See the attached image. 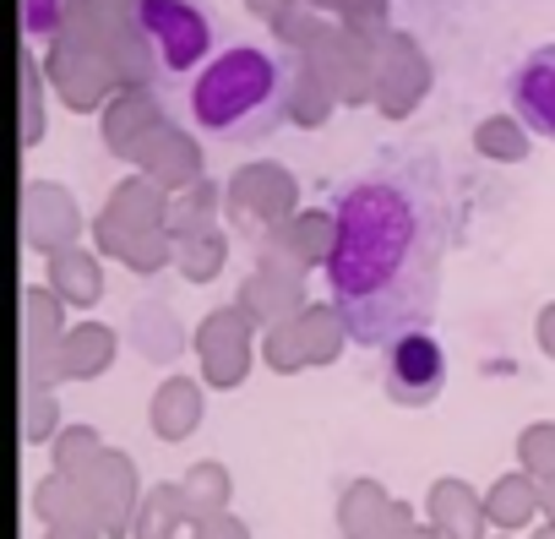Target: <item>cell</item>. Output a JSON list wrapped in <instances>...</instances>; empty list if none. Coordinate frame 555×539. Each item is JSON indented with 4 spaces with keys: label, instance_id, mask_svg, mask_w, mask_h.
<instances>
[{
    "label": "cell",
    "instance_id": "cell-1",
    "mask_svg": "<svg viewBox=\"0 0 555 539\" xmlns=\"http://www.w3.org/2000/svg\"><path fill=\"white\" fill-rule=\"evenodd\" d=\"M338 240L327 256V290L349 322V338L387 349L403 333H420L441 295V261L452 240V207L441 169L414 158L392 175L354 180L338 207Z\"/></svg>",
    "mask_w": 555,
    "mask_h": 539
},
{
    "label": "cell",
    "instance_id": "cell-2",
    "mask_svg": "<svg viewBox=\"0 0 555 539\" xmlns=\"http://www.w3.org/2000/svg\"><path fill=\"white\" fill-rule=\"evenodd\" d=\"M191 115H196L202 131H218V137L272 131L278 120H289L284 66H278L272 55H261V50H250V44L223 50L218 61L202 66V77L191 88Z\"/></svg>",
    "mask_w": 555,
    "mask_h": 539
},
{
    "label": "cell",
    "instance_id": "cell-3",
    "mask_svg": "<svg viewBox=\"0 0 555 539\" xmlns=\"http://www.w3.org/2000/svg\"><path fill=\"white\" fill-rule=\"evenodd\" d=\"M169 218H175V191H164L153 175L137 169L99 207V218H93V251L126 261L131 273H164V267L175 261Z\"/></svg>",
    "mask_w": 555,
    "mask_h": 539
},
{
    "label": "cell",
    "instance_id": "cell-4",
    "mask_svg": "<svg viewBox=\"0 0 555 539\" xmlns=\"http://www.w3.org/2000/svg\"><path fill=\"white\" fill-rule=\"evenodd\" d=\"M44 77H50V88L66 99V110H77V115H88V110H104L109 99H115V88H120V72H115V61H109V50H104V39H93L82 23H61V34L50 39V50H44Z\"/></svg>",
    "mask_w": 555,
    "mask_h": 539
},
{
    "label": "cell",
    "instance_id": "cell-5",
    "mask_svg": "<svg viewBox=\"0 0 555 539\" xmlns=\"http://www.w3.org/2000/svg\"><path fill=\"white\" fill-rule=\"evenodd\" d=\"M295 213H300V185H295V175L284 164H272V158L240 164L229 175V185H223V218L234 229L256 234V240L267 229H278V223H289Z\"/></svg>",
    "mask_w": 555,
    "mask_h": 539
},
{
    "label": "cell",
    "instance_id": "cell-6",
    "mask_svg": "<svg viewBox=\"0 0 555 539\" xmlns=\"http://www.w3.org/2000/svg\"><path fill=\"white\" fill-rule=\"evenodd\" d=\"M256 333H261V328L250 322V311H245L240 300L207 311L202 328L191 333L196 360H202V382L218 387V393L240 387V382L250 376V365H256Z\"/></svg>",
    "mask_w": 555,
    "mask_h": 539
},
{
    "label": "cell",
    "instance_id": "cell-7",
    "mask_svg": "<svg viewBox=\"0 0 555 539\" xmlns=\"http://www.w3.org/2000/svg\"><path fill=\"white\" fill-rule=\"evenodd\" d=\"M88 506H93V523L109 534V539H131V523H137V506H142V479H137V463L131 452H115L104 447L82 474H77Z\"/></svg>",
    "mask_w": 555,
    "mask_h": 539
},
{
    "label": "cell",
    "instance_id": "cell-8",
    "mask_svg": "<svg viewBox=\"0 0 555 539\" xmlns=\"http://www.w3.org/2000/svg\"><path fill=\"white\" fill-rule=\"evenodd\" d=\"M137 17H142V28H147V39L158 50V66L175 72V77L196 72L202 55L212 50V28H207L196 0H142Z\"/></svg>",
    "mask_w": 555,
    "mask_h": 539
},
{
    "label": "cell",
    "instance_id": "cell-9",
    "mask_svg": "<svg viewBox=\"0 0 555 539\" xmlns=\"http://www.w3.org/2000/svg\"><path fill=\"white\" fill-rule=\"evenodd\" d=\"M338 240V218L333 207H300L289 223H278L256 240V261L261 267H284V273H311V267H327Z\"/></svg>",
    "mask_w": 555,
    "mask_h": 539
},
{
    "label": "cell",
    "instance_id": "cell-10",
    "mask_svg": "<svg viewBox=\"0 0 555 539\" xmlns=\"http://www.w3.org/2000/svg\"><path fill=\"white\" fill-rule=\"evenodd\" d=\"M430 93V55L420 50L414 34H387L382 39V55H376V110L387 120H409Z\"/></svg>",
    "mask_w": 555,
    "mask_h": 539
},
{
    "label": "cell",
    "instance_id": "cell-11",
    "mask_svg": "<svg viewBox=\"0 0 555 539\" xmlns=\"http://www.w3.org/2000/svg\"><path fill=\"white\" fill-rule=\"evenodd\" d=\"M382 382H387V398L403 403V409L436 403L441 387H447V355H441V344H436L425 328L392 338V344H387V376H382Z\"/></svg>",
    "mask_w": 555,
    "mask_h": 539
},
{
    "label": "cell",
    "instance_id": "cell-12",
    "mask_svg": "<svg viewBox=\"0 0 555 539\" xmlns=\"http://www.w3.org/2000/svg\"><path fill=\"white\" fill-rule=\"evenodd\" d=\"M82 229H93V223H82V207L66 185H55V180L23 185V240H28V251L55 256L66 245H82Z\"/></svg>",
    "mask_w": 555,
    "mask_h": 539
},
{
    "label": "cell",
    "instance_id": "cell-13",
    "mask_svg": "<svg viewBox=\"0 0 555 539\" xmlns=\"http://www.w3.org/2000/svg\"><path fill=\"white\" fill-rule=\"evenodd\" d=\"M66 338V300L55 290H23V382H61L55 349Z\"/></svg>",
    "mask_w": 555,
    "mask_h": 539
},
{
    "label": "cell",
    "instance_id": "cell-14",
    "mask_svg": "<svg viewBox=\"0 0 555 539\" xmlns=\"http://www.w3.org/2000/svg\"><path fill=\"white\" fill-rule=\"evenodd\" d=\"M376 55H382V39L354 34V28L338 23V34H333L311 61L322 66V77L333 82V93H338L344 104H371V99H376Z\"/></svg>",
    "mask_w": 555,
    "mask_h": 539
},
{
    "label": "cell",
    "instance_id": "cell-15",
    "mask_svg": "<svg viewBox=\"0 0 555 539\" xmlns=\"http://www.w3.org/2000/svg\"><path fill=\"white\" fill-rule=\"evenodd\" d=\"M164 120H169V115H164V104H158L153 82H126V88H115V99L99 110L104 147H109L115 158H137V147H142Z\"/></svg>",
    "mask_w": 555,
    "mask_h": 539
},
{
    "label": "cell",
    "instance_id": "cell-16",
    "mask_svg": "<svg viewBox=\"0 0 555 539\" xmlns=\"http://www.w3.org/2000/svg\"><path fill=\"white\" fill-rule=\"evenodd\" d=\"M142 175H153L164 191H191L196 180H207V158H202V142L191 137V131H180L175 120H164L142 147H137V158H131Z\"/></svg>",
    "mask_w": 555,
    "mask_h": 539
},
{
    "label": "cell",
    "instance_id": "cell-17",
    "mask_svg": "<svg viewBox=\"0 0 555 539\" xmlns=\"http://www.w3.org/2000/svg\"><path fill=\"white\" fill-rule=\"evenodd\" d=\"M234 300L250 311L256 328H272V322L306 311V279H300V273H284V267H261V261H256V273L240 284Z\"/></svg>",
    "mask_w": 555,
    "mask_h": 539
},
{
    "label": "cell",
    "instance_id": "cell-18",
    "mask_svg": "<svg viewBox=\"0 0 555 539\" xmlns=\"http://www.w3.org/2000/svg\"><path fill=\"white\" fill-rule=\"evenodd\" d=\"M338 104L344 99L333 93V82L322 77V66L311 55H289V66H284V110H289V120L306 126V131H317V126L333 120Z\"/></svg>",
    "mask_w": 555,
    "mask_h": 539
},
{
    "label": "cell",
    "instance_id": "cell-19",
    "mask_svg": "<svg viewBox=\"0 0 555 539\" xmlns=\"http://www.w3.org/2000/svg\"><path fill=\"white\" fill-rule=\"evenodd\" d=\"M512 104H517V115H522L539 137L555 142V44L533 50V55L517 66V77H512Z\"/></svg>",
    "mask_w": 555,
    "mask_h": 539
},
{
    "label": "cell",
    "instance_id": "cell-20",
    "mask_svg": "<svg viewBox=\"0 0 555 539\" xmlns=\"http://www.w3.org/2000/svg\"><path fill=\"white\" fill-rule=\"evenodd\" d=\"M115 355H120L115 328L77 322V328H66V338L55 349V365H61V382H93V376H104L115 365Z\"/></svg>",
    "mask_w": 555,
    "mask_h": 539
},
{
    "label": "cell",
    "instance_id": "cell-21",
    "mask_svg": "<svg viewBox=\"0 0 555 539\" xmlns=\"http://www.w3.org/2000/svg\"><path fill=\"white\" fill-rule=\"evenodd\" d=\"M425 512H430V523L447 534V539H485V496L468 485V479H436L430 485V496H425Z\"/></svg>",
    "mask_w": 555,
    "mask_h": 539
},
{
    "label": "cell",
    "instance_id": "cell-22",
    "mask_svg": "<svg viewBox=\"0 0 555 539\" xmlns=\"http://www.w3.org/2000/svg\"><path fill=\"white\" fill-rule=\"evenodd\" d=\"M50 290L72 306V311H88L104 300V251H88V245H66L50 256Z\"/></svg>",
    "mask_w": 555,
    "mask_h": 539
},
{
    "label": "cell",
    "instance_id": "cell-23",
    "mask_svg": "<svg viewBox=\"0 0 555 539\" xmlns=\"http://www.w3.org/2000/svg\"><path fill=\"white\" fill-rule=\"evenodd\" d=\"M147 425L158 441H185L202 425V387L191 376H164L147 403Z\"/></svg>",
    "mask_w": 555,
    "mask_h": 539
},
{
    "label": "cell",
    "instance_id": "cell-24",
    "mask_svg": "<svg viewBox=\"0 0 555 539\" xmlns=\"http://www.w3.org/2000/svg\"><path fill=\"white\" fill-rule=\"evenodd\" d=\"M539 512H544V501H539V479H533L528 469H512V474H501V479L485 490V517H490V528H501V534L528 528Z\"/></svg>",
    "mask_w": 555,
    "mask_h": 539
},
{
    "label": "cell",
    "instance_id": "cell-25",
    "mask_svg": "<svg viewBox=\"0 0 555 539\" xmlns=\"http://www.w3.org/2000/svg\"><path fill=\"white\" fill-rule=\"evenodd\" d=\"M223 261H229V234H223L218 218H207V223L175 234V267H180V279L212 284V279L223 273Z\"/></svg>",
    "mask_w": 555,
    "mask_h": 539
},
{
    "label": "cell",
    "instance_id": "cell-26",
    "mask_svg": "<svg viewBox=\"0 0 555 539\" xmlns=\"http://www.w3.org/2000/svg\"><path fill=\"white\" fill-rule=\"evenodd\" d=\"M191 523V506H185V490L175 479L142 490V506H137V523H131V539H175L180 528Z\"/></svg>",
    "mask_w": 555,
    "mask_h": 539
},
{
    "label": "cell",
    "instance_id": "cell-27",
    "mask_svg": "<svg viewBox=\"0 0 555 539\" xmlns=\"http://www.w3.org/2000/svg\"><path fill=\"white\" fill-rule=\"evenodd\" d=\"M300 338H306V360L311 365H333L349 344V322L333 300H306L300 311Z\"/></svg>",
    "mask_w": 555,
    "mask_h": 539
},
{
    "label": "cell",
    "instance_id": "cell-28",
    "mask_svg": "<svg viewBox=\"0 0 555 539\" xmlns=\"http://www.w3.org/2000/svg\"><path fill=\"white\" fill-rule=\"evenodd\" d=\"M387 506H392V496L376 479H349L344 496H338V534L344 539H371L382 528Z\"/></svg>",
    "mask_w": 555,
    "mask_h": 539
},
{
    "label": "cell",
    "instance_id": "cell-29",
    "mask_svg": "<svg viewBox=\"0 0 555 539\" xmlns=\"http://www.w3.org/2000/svg\"><path fill=\"white\" fill-rule=\"evenodd\" d=\"M180 490H185V506H191V523H207V517H218V512H229V496H234V479H229V469H223L218 458H202V463H191V469H185V479H180Z\"/></svg>",
    "mask_w": 555,
    "mask_h": 539
},
{
    "label": "cell",
    "instance_id": "cell-30",
    "mask_svg": "<svg viewBox=\"0 0 555 539\" xmlns=\"http://www.w3.org/2000/svg\"><path fill=\"white\" fill-rule=\"evenodd\" d=\"M474 147H479V158H495V164H522L528 158V120H517V115H485L479 126H474Z\"/></svg>",
    "mask_w": 555,
    "mask_h": 539
},
{
    "label": "cell",
    "instance_id": "cell-31",
    "mask_svg": "<svg viewBox=\"0 0 555 539\" xmlns=\"http://www.w3.org/2000/svg\"><path fill=\"white\" fill-rule=\"evenodd\" d=\"M34 512H39V523L50 528V523H77V517H93V506H88V496H82V485H77V474H50V479H39V490H34Z\"/></svg>",
    "mask_w": 555,
    "mask_h": 539
},
{
    "label": "cell",
    "instance_id": "cell-32",
    "mask_svg": "<svg viewBox=\"0 0 555 539\" xmlns=\"http://www.w3.org/2000/svg\"><path fill=\"white\" fill-rule=\"evenodd\" d=\"M261 365L278 371V376H295V371L311 365L306 360V338H300V311L284 317V322H272V328H261Z\"/></svg>",
    "mask_w": 555,
    "mask_h": 539
},
{
    "label": "cell",
    "instance_id": "cell-33",
    "mask_svg": "<svg viewBox=\"0 0 555 539\" xmlns=\"http://www.w3.org/2000/svg\"><path fill=\"white\" fill-rule=\"evenodd\" d=\"M272 34H278V44H284L289 55H317L338 34V23L327 12H317V7H295L284 23H272Z\"/></svg>",
    "mask_w": 555,
    "mask_h": 539
},
{
    "label": "cell",
    "instance_id": "cell-34",
    "mask_svg": "<svg viewBox=\"0 0 555 539\" xmlns=\"http://www.w3.org/2000/svg\"><path fill=\"white\" fill-rule=\"evenodd\" d=\"M131 338H137V349H142L147 360H175V355H180V344H185L180 322H175L164 306H142V311H137Z\"/></svg>",
    "mask_w": 555,
    "mask_h": 539
},
{
    "label": "cell",
    "instance_id": "cell-35",
    "mask_svg": "<svg viewBox=\"0 0 555 539\" xmlns=\"http://www.w3.org/2000/svg\"><path fill=\"white\" fill-rule=\"evenodd\" d=\"M61 436V403L55 387L23 382V441H55Z\"/></svg>",
    "mask_w": 555,
    "mask_h": 539
},
{
    "label": "cell",
    "instance_id": "cell-36",
    "mask_svg": "<svg viewBox=\"0 0 555 539\" xmlns=\"http://www.w3.org/2000/svg\"><path fill=\"white\" fill-rule=\"evenodd\" d=\"M99 452H104V436H99L93 425H61V436L50 441V463H55L61 474H82Z\"/></svg>",
    "mask_w": 555,
    "mask_h": 539
},
{
    "label": "cell",
    "instance_id": "cell-37",
    "mask_svg": "<svg viewBox=\"0 0 555 539\" xmlns=\"http://www.w3.org/2000/svg\"><path fill=\"white\" fill-rule=\"evenodd\" d=\"M23 147H39L44 142V72H39V55L23 50Z\"/></svg>",
    "mask_w": 555,
    "mask_h": 539
},
{
    "label": "cell",
    "instance_id": "cell-38",
    "mask_svg": "<svg viewBox=\"0 0 555 539\" xmlns=\"http://www.w3.org/2000/svg\"><path fill=\"white\" fill-rule=\"evenodd\" d=\"M517 469H528L533 479L555 474V420H533L517 436Z\"/></svg>",
    "mask_w": 555,
    "mask_h": 539
},
{
    "label": "cell",
    "instance_id": "cell-39",
    "mask_svg": "<svg viewBox=\"0 0 555 539\" xmlns=\"http://www.w3.org/2000/svg\"><path fill=\"white\" fill-rule=\"evenodd\" d=\"M333 17L354 34H371V39H387L392 34V0H338Z\"/></svg>",
    "mask_w": 555,
    "mask_h": 539
},
{
    "label": "cell",
    "instance_id": "cell-40",
    "mask_svg": "<svg viewBox=\"0 0 555 539\" xmlns=\"http://www.w3.org/2000/svg\"><path fill=\"white\" fill-rule=\"evenodd\" d=\"M72 12V0H23V34L28 39H55Z\"/></svg>",
    "mask_w": 555,
    "mask_h": 539
},
{
    "label": "cell",
    "instance_id": "cell-41",
    "mask_svg": "<svg viewBox=\"0 0 555 539\" xmlns=\"http://www.w3.org/2000/svg\"><path fill=\"white\" fill-rule=\"evenodd\" d=\"M414 528H420V517H414V506L392 496V506H387V517H382V528H376L371 539H409Z\"/></svg>",
    "mask_w": 555,
    "mask_h": 539
},
{
    "label": "cell",
    "instance_id": "cell-42",
    "mask_svg": "<svg viewBox=\"0 0 555 539\" xmlns=\"http://www.w3.org/2000/svg\"><path fill=\"white\" fill-rule=\"evenodd\" d=\"M191 539H250V528L234 517V512H218L207 523H191Z\"/></svg>",
    "mask_w": 555,
    "mask_h": 539
},
{
    "label": "cell",
    "instance_id": "cell-43",
    "mask_svg": "<svg viewBox=\"0 0 555 539\" xmlns=\"http://www.w3.org/2000/svg\"><path fill=\"white\" fill-rule=\"evenodd\" d=\"M295 7H306V0H245V12H250V17H261L267 28H272V23H284Z\"/></svg>",
    "mask_w": 555,
    "mask_h": 539
},
{
    "label": "cell",
    "instance_id": "cell-44",
    "mask_svg": "<svg viewBox=\"0 0 555 539\" xmlns=\"http://www.w3.org/2000/svg\"><path fill=\"white\" fill-rule=\"evenodd\" d=\"M44 539H109V534H104L93 517H77V523H50Z\"/></svg>",
    "mask_w": 555,
    "mask_h": 539
},
{
    "label": "cell",
    "instance_id": "cell-45",
    "mask_svg": "<svg viewBox=\"0 0 555 539\" xmlns=\"http://www.w3.org/2000/svg\"><path fill=\"white\" fill-rule=\"evenodd\" d=\"M533 338H539V349H544V360H555V300L533 317Z\"/></svg>",
    "mask_w": 555,
    "mask_h": 539
},
{
    "label": "cell",
    "instance_id": "cell-46",
    "mask_svg": "<svg viewBox=\"0 0 555 539\" xmlns=\"http://www.w3.org/2000/svg\"><path fill=\"white\" fill-rule=\"evenodd\" d=\"M539 501H544V523H555V474L539 479Z\"/></svg>",
    "mask_w": 555,
    "mask_h": 539
},
{
    "label": "cell",
    "instance_id": "cell-47",
    "mask_svg": "<svg viewBox=\"0 0 555 539\" xmlns=\"http://www.w3.org/2000/svg\"><path fill=\"white\" fill-rule=\"evenodd\" d=\"M409 539H447V534H441V528H436V523H420V528H414V534H409Z\"/></svg>",
    "mask_w": 555,
    "mask_h": 539
},
{
    "label": "cell",
    "instance_id": "cell-48",
    "mask_svg": "<svg viewBox=\"0 0 555 539\" xmlns=\"http://www.w3.org/2000/svg\"><path fill=\"white\" fill-rule=\"evenodd\" d=\"M528 539H555V523H544V528H533Z\"/></svg>",
    "mask_w": 555,
    "mask_h": 539
},
{
    "label": "cell",
    "instance_id": "cell-49",
    "mask_svg": "<svg viewBox=\"0 0 555 539\" xmlns=\"http://www.w3.org/2000/svg\"><path fill=\"white\" fill-rule=\"evenodd\" d=\"M306 7H317V12H333V7H338V0H306Z\"/></svg>",
    "mask_w": 555,
    "mask_h": 539
},
{
    "label": "cell",
    "instance_id": "cell-50",
    "mask_svg": "<svg viewBox=\"0 0 555 539\" xmlns=\"http://www.w3.org/2000/svg\"><path fill=\"white\" fill-rule=\"evenodd\" d=\"M501 539H512V534H501Z\"/></svg>",
    "mask_w": 555,
    "mask_h": 539
},
{
    "label": "cell",
    "instance_id": "cell-51",
    "mask_svg": "<svg viewBox=\"0 0 555 539\" xmlns=\"http://www.w3.org/2000/svg\"><path fill=\"white\" fill-rule=\"evenodd\" d=\"M175 539H180V534H175Z\"/></svg>",
    "mask_w": 555,
    "mask_h": 539
}]
</instances>
